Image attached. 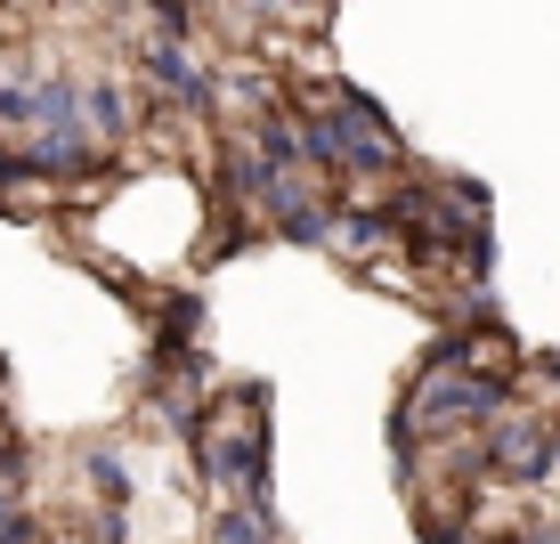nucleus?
I'll use <instances>...</instances> for the list:
<instances>
[{
	"label": "nucleus",
	"instance_id": "f257e3e1",
	"mask_svg": "<svg viewBox=\"0 0 560 544\" xmlns=\"http://www.w3.org/2000/svg\"><path fill=\"white\" fill-rule=\"evenodd\" d=\"M293 139H301V154L317 171H390L398 163L390 123H382V106H365V99H341V106H325V114H308Z\"/></svg>",
	"mask_w": 560,
	"mask_h": 544
},
{
	"label": "nucleus",
	"instance_id": "f03ea898",
	"mask_svg": "<svg viewBox=\"0 0 560 544\" xmlns=\"http://www.w3.org/2000/svg\"><path fill=\"white\" fill-rule=\"evenodd\" d=\"M488 463H495V479H545L552 472V431H536V423H495V439H488Z\"/></svg>",
	"mask_w": 560,
	"mask_h": 544
},
{
	"label": "nucleus",
	"instance_id": "7ed1b4c3",
	"mask_svg": "<svg viewBox=\"0 0 560 544\" xmlns=\"http://www.w3.org/2000/svg\"><path fill=\"white\" fill-rule=\"evenodd\" d=\"M220 544H268L260 512H236V520H220Z\"/></svg>",
	"mask_w": 560,
	"mask_h": 544
},
{
	"label": "nucleus",
	"instance_id": "20e7f679",
	"mask_svg": "<svg viewBox=\"0 0 560 544\" xmlns=\"http://www.w3.org/2000/svg\"><path fill=\"white\" fill-rule=\"evenodd\" d=\"M520 544H560V536H552V529H528V536H520Z\"/></svg>",
	"mask_w": 560,
	"mask_h": 544
},
{
	"label": "nucleus",
	"instance_id": "39448f33",
	"mask_svg": "<svg viewBox=\"0 0 560 544\" xmlns=\"http://www.w3.org/2000/svg\"><path fill=\"white\" fill-rule=\"evenodd\" d=\"M552 472H560V431H552Z\"/></svg>",
	"mask_w": 560,
	"mask_h": 544
},
{
	"label": "nucleus",
	"instance_id": "423d86ee",
	"mask_svg": "<svg viewBox=\"0 0 560 544\" xmlns=\"http://www.w3.org/2000/svg\"><path fill=\"white\" fill-rule=\"evenodd\" d=\"M0 180H9V154H0Z\"/></svg>",
	"mask_w": 560,
	"mask_h": 544
}]
</instances>
